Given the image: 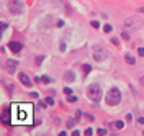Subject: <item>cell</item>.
<instances>
[{
  "label": "cell",
  "mask_w": 144,
  "mask_h": 136,
  "mask_svg": "<svg viewBox=\"0 0 144 136\" xmlns=\"http://www.w3.org/2000/svg\"><path fill=\"white\" fill-rule=\"evenodd\" d=\"M64 92H66V93H67V95H71V93H72V89H69V87H66V89H64Z\"/></svg>",
  "instance_id": "7402d4cb"
},
{
  "label": "cell",
  "mask_w": 144,
  "mask_h": 136,
  "mask_svg": "<svg viewBox=\"0 0 144 136\" xmlns=\"http://www.w3.org/2000/svg\"><path fill=\"white\" fill-rule=\"evenodd\" d=\"M115 126H116L118 130H121L123 126H124V123H123V121H116V123H115Z\"/></svg>",
  "instance_id": "2e32d148"
},
{
  "label": "cell",
  "mask_w": 144,
  "mask_h": 136,
  "mask_svg": "<svg viewBox=\"0 0 144 136\" xmlns=\"http://www.w3.org/2000/svg\"><path fill=\"white\" fill-rule=\"evenodd\" d=\"M26 105H13V123H28L30 115H31V107H28L26 112H23Z\"/></svg>",
  "instance_id": "6da1fadb"
},
{
  "label": "cell",
  "mask_w": 144,
  "mask_h": 136,
  "mask_svg": "<svg viewBox=\"0 0 144 136\" xmlns=\"http://www.w3.org/2000/svg\"><path fill=\"white\" fill-rule=\"evenodd\" d=\"M7 8L10 10L11 15H20L23 11V3H21V0H8L7 2Z\"/></svg>",
  "instance_id": "5b68a950"
},
{
  "label": "cell",
  "mask_w": 144,
  "mask_h": 136,
  "mask_svg": "<svg viewBox=\"0 0 144 136\" xmlns=\"http://www.w3.org/2000/svg\"><path fill=\"white\" fill-rule=\"evenodd\" d=\"M121 38L128 41V39H129V34H128V33H121Z\"/></svg>",
  "instance_id": "44dd1931"
},
{
  "label": "cell",
  "mask_w": 144,
  "mask_h": 136,
  "mask_svg": "<svg viewBox=\"0 0 144 136\" xmlns=\"http://www.w3.org/2000/svg\"><path fill=\"white\" fill-rule=\"evenodd\" d=\"M124 59H126L128 64H131V66L136 64V59H134V56H131V54H126V56H124Z\"/></svg>",
  "instance_id": "7c38bea8"
},
{
  "label": "cell",
  "mask_w": 144,
  "mask_h": 136,
  "mask_svg": "<svg viewBox=\"0 0 144 136\" xmlns=\"http://www.w3.org/2000/svg\"><path fill=\"white\" fill-rule=\"evenodd\" d=\"M92 26H93V28H98V26H100V23H98V22H95V20H93V22H92Z\"/></svg>",
  "instance_id": "cb8c5ba5"
},
{
  "label": "cell",
  "mask_w": 144,
  "mask_h": 136,
  "mask_svg": "<svg viewBox=\"0 0 144 136\" xmlns=\"http://www.w3.org/2000/svg\"><path fill=\"white\" fill-rule=\"evenodd\" d=\"M121 102V93H120V90H118L116 87L110 89V92L106 93V103L110 105V107H115V105H118Z\"/></svg>",
  "instance_id": "3957f363"
},
{
  "label": "cell",
  "mask_w": 144,
  "mask_h": 136,
  "mask_svg": "<svg viewBox=\"0 0 144 136\" xmlns=\"http://www.w3.org/2000/svg\"><path fill=\"white\" fill-rule=\"evenodd\" d=\"M97 133H98V135H106V130H100V128H98Z\"/></svg>",
  "instance_id": "603a6c76"
},
{
  "label": "cell",
  "mask_w": 144,
  "mask_h": 136,
  "mask_svg": "<svg viewBox=\"0 0 144 136\" xmlns=\"http://www.w3.org/2000/svg\"><path fill=\"white\" fill-rule=\"evenodd\" d=\"M138 123H141V125H144V116H141V118H139V120H138Z\"/></svg>",
  "instance_id": "4dcf8cb0"
},
{
  "label": "cell",
  "mask_w": 144,
  "mask_h": 136,
  "mask_svg": "<svg viewBox=\"0 0 144 136\" xmlns=\"http://www.w3.org/2000/svg\"><path fill=\"white\" fill-rule=\"evenodd\" d=\"M17 67H18V61L17 59H8L5 62V69L8 74H15V71H17Z\"/></svg>",
  "instance_id": "52a82bcc"
},
{
  "label": "cell",
  "mask_w": 144,
  "mask_h": 136,
  "mask_svg": "<svg viewBox=\"0 0 144 136\" xmlns=\"http://www.w3.org/2000/svg\"><path fill=\"white\" fill-rule=\"evenodd\" d=\"M41 80L44 82V84H49V82H51V79H49V77H48V76H44V77H43V79H41Z\"/></svg>",
  "instance_id": "d6986e66"
},
{
  "label": "cell",
  "mask_w": 144,
  "mask_h": 136,
  "mask_svg": "<svg viewBox=\"0 0 144 136\" xmlns=\"http://www.w3.org/2000/svg\"><path fill=\"white\" fill-rule=\"evenodd\" d=\"M92 135V130H90V128H87V130H85V136H90Z\"/></svg>",
  "instance_id": "d4e9b609"
},
{
  "label": "cell",
  "mask_w": 144,
  "mask_h": 136,
  "mask_svg": "<svg viewBox=\"0 0 144 136\" xmlns=\"http://www.w3.org/2000/svg\"><path fill=\"white\" fill-rule=\"evenodd\" d=\"M103 31H105V33H110L111 31V25H105V26H103Z\"/></svg>",
  "instance_id": "e0dca14e"
},
{
  "label": "cell",
  "mask_w": 144,
  "mask_h": 136,
  "mask_svg": "<svg viewBox=\"0 0 144 136\" xmlns=\"http://www.w3.org/2000/svg\"><path fill=\"white\" fill-rule=\"evenodd\" d=\"M44 100H46V102H48V105H52V103H54V100H52V98H51V97L44 98Z\"/></svg>",
  "instance_id": "ffe728a7"
},
{
  "label": "cell",
  "mask_w": 144,
  "mask_h": 136,
  "mask_svg": "<svg viewBox=\"0 0 144 136\" xmlns=\"http://www.w3.org/2000/svg\"><path fill=\"white\" fill-rule=\"evenodd\" d=\"M85 93H87V98H90L93 103H98L100 98H102V87L98 84H90L85 90Z\"/></svg>",
  "instance_id": "7a4b0ae2"
},
{
  "label": "cell",
  "mask_w": 144,
  "mask_h": 136,
  "mask_svg": "<svg viewBox=\"0 0 144 136\" xmlns=\"http://www.w3.org/2000/svg\"><path fill=\"white\" fill-rule=\"evenodd\" d=\"M108 57V54H106V51L102 46H95L93 48V59L97 61V62H103V61Z\"/></svg>",
  "instance_id": "8992f818"
},
{
  "label": "cell",
  "mask_w": 144,
  "mask_h": 136,
  "mask_svg": "<svg viewBox=\"0 0 144 136\" xmlns=\"http://www.w3.org/2000/svg\"><path fill=\"white\" fill-rule=\"evenodd\" d=\"M143 26V20L139 16H128L124 20V28L126 30H131V31H136Z\"/></svg>",
  "instance_id": "277c9868"
},
{
  "label": "cell",
  "mask_w": 144,
  "mask_h": 136,
  "mask_svg": "<svg viewBox=\"0 0 144 136\" xmlns=\"http://www.w3.org/2000/svg\"><path fill=\"white\" fill-rule=\"evenodd\" d=\"M74 126V118H69L67 120V128H72Z\"/></svg>",
  "instance_id": "9a60e30c"
},
{
  "label": "cell",
  "mask_w": 144,
  "mask_h": 136,
  "mask_svg": "<svg viewBox=\"0 0 144 136\" xmlns=\"http://www.w3.org/2000/svg\"><path fill=\"white\" fill-rule=\"evenodd\" d=\"M2 123H3V125H10V123H13V121L10 120V112H8V110H3V116H2Z\"/></svg>",
  "instance_id": "30bf717a"
},
{
  "label": "cell",
  "mask_w": 144,
  "mask_h": 136,
  "mask_svg": "<svg viewBox=\"0 0 144 136\" xmlns=\"http://www.w3.org/2000/svg\"><path fill=\"white\" fill-rule=\"evenodd\" d=\"M59 49H61V51H66V44H64V43H61V46H59Z\"/></svg>",
  "instance_id": "83f0119b"
},
{
  "label": "cell",
  "mask_w": 144,
  "mask_h": 136,
  "mask_svg": "<svg viewBox=\"0 0 144 136\" xmlns=\"http://www.w3.org/2000/svg\"><path fill=\"white\" fill-rule=\"evenodd\" d=\"M139 84H141V85H144V76L139 77Z\"/></svg>",
  "instance_id": "f1b7e54d"
},
{
  "label": "cell",
  "mask_w": 144,
  "mask_h": 136,
  "mask_svg": "<svg viewBox=\"0 0 144 136\" xmlns=\"http://www.w3.org/2000/svg\"><path fill=\"white\" fill-rule=\"evenodd\" d=\"M5 30H7V23H3V22H2V33L5 31Z\"/></svg>",
  "instance_id": "4316f807"
},
{
  "label": "cell",
  "mask_w": 144,
  "mask_h": 136,
  "mask_svg": "<svg viewBox=\"0 0 144 136\" xmlns=\"http://www.w3.org/2000/svg\"><path fill=\"white\" fill-rule=\"evenodd\" d=\"M18 77H20V82H21L25 87H31V79H30L25 72H20V74H18Z\"/></svg>",
  "instance_id": "9c48e42d"
},
{
  "label": "cell",
  "mask_w": 144,
  "mask_h": 136,
  "mask_svg": "<svg viewBox=\"0 0 144 136\" xmlns=\"http://www.w3.org/2000/svg\"><path fill=\"white\" fill-rule=\"evenodd\" d=\"M74 79H75V76H74V72L72 71H67L66 74H64V80L66 82H72Z\"/></svg>",
  "instance_id": "8fae6325"
},
{
  "label": "cell",
  "mask_w": 144,
  "mask_h": 136,
  "mask_svg": "<svg viewBox=\"0 0 144 136\" xmlns=\"http://www.w3.org/2000/svg\"><path fill=\"white\" fill-rule=\"evenodd\" d=\"M138 53H139V56H144V48H139Z\"/></svg>",
  "instance_id": "484cf974"
},
{
  "label": "cell",
  "mask_w": 144,
  "mask_h": 136,
  "mask_svg": "<svg viewBox=\"0 0 144 136\" xmlns=\"http://www.w3.org/2000/svg\"><path fill=\"white\" fill-rule=\"evenodd\" d=\"M90 69H92V67H90L89 64H85V66H83V72H85V74H89V72H90Z\"/></svg>",
  "instance_id": "ac0fdd59"
},
{
  "label": "cell",
  "mask_w": 144,
  "mask_h": 136,
  "mask_svg": "<svg viewBox=\"0 0 144 136\" xmlns=\"http://www.w3.org/2000/svg\"><path fill=\"white\" fill-rule=\"evenodd\" d=\"M67 102H72V103H74V102H77V97H75V95H69V97H67Z\"/></svg>",
  "instance_id": "4fadbf2b"
},
{
  "label": "cell",
  "mask_w": 144,
  "mask_h": 136,
  "mask_svg": "<svg viewBox=\"0 0 144 136\" xmlns=\"http://www.w3.org/2000/svg\"><path fill=\"white\" fill-rule=\"evenodd\" d=\"M8 49L13 51V53H20L23 49V46H21V43H18V41H10V43H8Z\"/></svg>",
  "instance_id": "ba28073f"
},
{
  "label": "cell",
  "mask_w": 144,
  "mask_h": 136,
  "mask_svg": "<svg viewBox=\"0 0 144 136\" xmlns=\"http://www.w3.org/2000/svg\"><path fill=\"white\" fill-rule=\"evenodd\" d=\"M57 26H59V28L64 26V22H62V20H59V22H57Z\"/></svg>",
  "instance_id": "f546056e"
},
{
  "label": "cell",
  "mask_w": 144,
  "mask_h": 136,
  "mask_svg": "<svg viewBox=\"0 0 144 136\" xmlns=\"http://www.w3.org/2000/svg\"><path fill=\"white\" fill-rule=\"evenodd\" d=\"M43 61H44V56H38V57H36V64H41V62H43Z\"/></svg>",
  "instance_id": "5bb4252c"
}]
</instances>
